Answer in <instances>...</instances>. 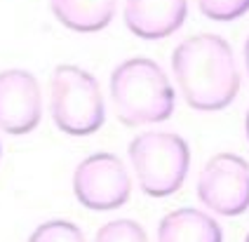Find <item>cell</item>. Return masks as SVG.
<instances>
[{
	"label": "cell",
	"instance_id": "obj_3",
	"mask_svg": "<svg viewBox=\"0 0 249 242\" xmlns=\"http://www.w3.org/2000/svg\"><path fill=\"white\" fill-rule=\"evenodd\" d=\"M50 113L69 137H89L106 122V104L99 80L80 66L61 64L50 80Z\"/></svg>",
	"mask_w": 249,
	"mask_h": 242
},
{
	"label": "cell",
	"instance_id": "obj_13",
	"mask_svg": "<svg viewBox=\"0 0 249 242\" xmlns=\"http://www.w3.org/2000/svg\"><path fill=\"white\" fill-rule=\"evenodd\" d=\"M197 7L212 21H233L249 12V0H197Z\"/></svg>",
	"mask_w": 249,
	"mask_h": 242
},
{
	"label": "cell",
	"instance_id": "obj_2",
	"mask_svg": "<svg viewBox=\"0 0 249 242\" xmlns=\"http://www.w3.org/2000/svg\"><path fill=\"white\" fill-rule=\"evenodd\" d=\"M111 101L123 125H153L174 113V87L158 61L132 57L113 69Z\"/></svg>",
	"mask_w": 249,
	"mask_h": 242
},
{
	"label": "cell",
	"instance_id": "obj_6",
	"mask_svg": "<svg viewBox=\"0 0 249 242\" xmlns=\"http://www.w3.org/2000/svg\"><path fill=\"white\" fill-rule=\"evenodd\" d=\"M200 202L219 216L249 209V162L235 153H216L207 160L195 188Z\"/></svg>",
	"mask_w": 249,
	"mask_h": 242
},
{
	"label": "cell",
	"instance_id": "obj_15",
	"mask_svg": "<svg viewBox=\"0 0 249 242\" xmlns=\"http://www.w3.org/2000/svg\"><path fill=\"white\" fill-rule=\"evenodd\" d=\"M245 132H247V141H249V108H247V118H245Z\"/></svg>",
	"mask_w": 249,
	"mask_h": 242
},
{
	"label": "cell",
	"instance_id": "obj_10",
	"mask_svg": "<svg viewBox=\"0 0 249 242\" xmlns=\"http://www.w3.org/2000/svg\"><path fill=\"white\" fill-rule=\"evenodd\" d=\"M118 0H50L54 19L78 33H97L111 24Z\"/></svg>",
	"mask_w": 249,
	"mask_h": 242
},
{
	"label": "cell",
	"instance_id": "obj_1",
	"mask_svg": "<svg viewBox=\"0 0 249 242\" xmlns=\"http://www.w3.org/2000/svg\"><path fill=\"white\" fill-rule=\"evenodd\" d=\"M172 71L183 101L200 113L231 106L240 92L233 47L216 33H200L181 40L172 52Z\"/></svg>",
	"mask_w": 249,
	"mask_h": 242
},
{
	"label": "cell",
	"instance_id": "obj_14",
	"mask_svg": "<svg viewBox=\"0 0 249 242\" xmlns=\"http://www.w3.org/2000/svg\"><path fill=\"white\" fill-rule=\"evenodd\" d=\"M245 66H247V75H249V38L245 40Z\"/></svg>",
	"mask_w": 249,
	"mask_h": 242
},
{
	"label": "cell",
	"instance_id": "obj_9",
	"mask_svg": "<svg viewBox=\"0 0 249 242\" xmlns=\"http://www.w3.org/2000/svg\"><path fill=\"white\" fill-rule=\"evenodd\" d=\"M158 242H223L219 221L195 207H181L158 224Z\"/></svg>",
	"mask_w": 249,
	"mask_h": 242
},
{
	"label": "cell",
	"instance_id": "obj_8",
	"mask_svg": "<svg viewBox=\"0 0 249 242\" xmlns=\"http://www.w3.org/2000/svg\"><path fill=\"white\" fill-rule=\"evenodd\" d=\"M188 0H124V26L141 40H162L183 26Z\"/></svg>",
	"mask_w": 249,
	"mask_h": 242
},
{
	"label": "cell",
	"instance_id": "obj_7",
	"mask_svg": "<svg viewBox=\"0 0 249 242\" xmlns=\"http://www.w3.org/2000/svg\"><path fill=\"white\" fill-rule=\"evenodd\" d=\"M42 97L36 75L24 69L0 71V129L21 137L40 125Z\"/></svg>",
	"mask_w": 249,
	"mask_h": 242
},
{
	"label": "cell",
	"instance_id": "obj_16",
	"mask_svg": "<svg viewBox=\"0 0 249 242\" xmlns=\"http://www.w3.org/2000/svg\"><path fill=\"white\" fill-rule=\"evenodd\" d=\"M245 242H249V233H247V238H245Z\"/></svg>",
	"mask_w": 249,
	"mask_h": 242
},
{
	"label": "cell",
	"instance_id": "obj_4",
	"mask_svg": "<svg viewBox=\"0 0 249 242\" xmlns=\"http://www.w3.org/2000/svg\"><path fill=\"white\" fill-rule=\"evenodd\" d=\"M127 153L141 190L151 198L174 195L188 176L191 148L174 132H143L132 139Z\"/></svg>",
	"mask_w": 249,
	"mask_h": 242
},
{
	"label": "cell",
	"instance_id": "obj_11",
	"mask_svg": "<svg viewBox=\"0 0 249 242\" xmlns=\"http://www.w3.org/2000/svg\"><path fill=\"white\" fill-rule=\"evenodd\" d=\"M94 242H148V235L134 219H113L97 230Z\"/></svg>",
	"mask_w": 249,
	"mask_h": 242
},
{
	"label": "cell",
	"instance_id": "obj_5",
	"mask_svg": "<svg viewBox=\"0 0 249 242\" xmlns=\"http://www.w3.org/2000/svg\"><path fill=\"white\" fill-rule=\"evenodd\" d=\"M73 193L87 209L111 212L129 200L132 176L115 153H92L73 172Z\"/></svg>",
	"mask_w": 249,
	"mask_h": 242
},
{
	"label": "cell",
	"instance_id": "obj_17",
	"mask_svg": "<svg viewBox=\"0 0 249 242\" xmlns=\"http://www.w3.org/2000/svg\"><path fill=\"white\" fill-rule=\"evenodd\" d=\"M0 156H2V146H0Z\"/></svg>",
	"mask_w": 249,
	"mask_h": 242
},
{
	"label": "cell",
	"instance_id": "obj_12",
	"mask_svg": "<svg viewBox=\"0 0 249 242\" xmlns=\"http://www.w3.org/2000/svg\"><path fill=\"white\" fill-rule=\"evenodd\" d=\"M26 242H85V235L73 221L52 219L36 228Z\"/></svg>",
	"mask_w": 249,
	"mask_h": 242
}]
</instances>
